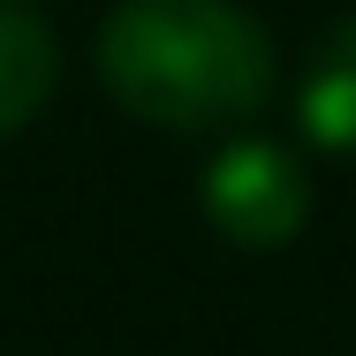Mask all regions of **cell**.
Instances as JSON below:
<instances>
[{"mask_svg": "<svg viewBox=\"0 0 356 356\" xmlns=\"http://www.w3.org/2000/svg\"><path fill=\"white\" fill-rule=\"evenodd\" d=\"M99 76L159 129H220L266 106L273 46L235 0H122L99 31Z\"/></svg>", "mask_w": 356, "mask_h": 356, "instance_id": "1", "label": "cell"}, {"mask_svg": "<svg viewBox=\"0 0 356 356\" xmlns=\"http://www.w3.org/2000/svg\"><path fill=\"white\" fill-rule=\"evenodd\" d=\"M205 213L220 220V235L250 243V250H273L303 227V175L281 144H227L205 175Z\"/></svg>", "mask_w": 356, "mask_h": 356, "instance_id": "2", "label": "cell"}, {"mask_svg": "<svg viewBox=\"0 0 356 356\" xmlns=\"http://www.w3.org/2000/svg\"><path fill=\"white\" fill-rule=\"evenodd\" d=\"M46 91H54V31L31 8L0 0V137H15L46 106Z\"/></svg>", "mask_w": 356, "mask_h": 356, "instance_id": "3", "label": "cell"}, {"mask_svg": "<svg viewBox=\"0 0 356 356\" xmlns=\"http://www.w3.org/2000/svg\"><path fill=\"white\" fill-rule=\"evenodd\" d=\"M303 129L334 152H356V15L334 23V38L303 76Z\"/></svg>", "mask_w": 356, "mask_h": 356, "instance_id": "4", "label": "cell"}]
</instances>
